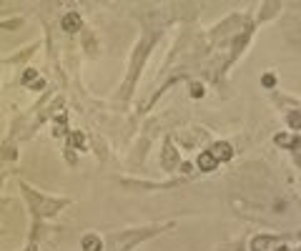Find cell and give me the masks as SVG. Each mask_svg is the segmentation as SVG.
Segmentation results:
<instances>
[{
	"label": "cell",
	"instance_id": "obj_1",
	"mask_svg": "<svg viewBox=\"0 0 301 251\" xmlns=\"http://www.w3.org/2000/svg\"><path fill=\"white\" fill-rule=\"evenodd\" d=\"M161 166H163V171H176L178 166H181V156H178V149L171 141H166L163 146V156H161Z\"/></svg>",
	"mask_w": 301,
	"mask_h": 251
},
{
	"label": "cell",
	"instance_id": "obj_2",
	"mask_svg": "<svg viewBox=\"0 0 301 251\" xmlns=\"http://www.w3.org/2000/svg\"><path fill=\"white\" fill-rule=\"evenodd\" d=\"M211 156L216 158L219 163H228L233 158V146L228 141H216V143H211Z\"/></svg>",
	"mask_w": 301,
	"mask_h": 251
},
{
	"label": "cell",
	"instance_id": "obj_3",
	"mask_svg": "<svg viewBox=\"0 0 301 251\" xmlns=\"http://www.w3.org/2000/svg\"><path fill=\"white\" fill-rule=\"evenodd\" d=\"M60 28L66 30V33H78L83 28V18L75 10H71V13H66V15L60 18Z\"/></svg>",
	"mask_w": 301,
	"mask_h": 251
},
{
	"label": "cell",
	"instance_id": "obj_4",
	"mask_svg": "<svg viewBox=\"0 0 301 251\" xmlns=\"http://www.w3.org/2000/svg\"><path fill=\"white\" fill-rule=\"evenodd\" d=\"M196 166H199V171H203V174H211V171H216L219 169V161L211 156V151L206 149V151H201L199 153V158H196Z\"/></svg>",
	"mask_w": 301,
	"mask_h": 251
},
{
	"label": "cell",
	"instance_id": "obj_5",
	"mask_svg": "<svg viewBox=\"0 0 301 251\" xmlns=\"http://www.w3.org/2000/svg\"><path fill=\"white\" fill-rule=\"evenodd\" d=\"M80 249L83 251H103V241L98 234H85L80 239Z\"/></svg>",
	"mask_w": 301,
	"mask_h": 251
},
{
	"label": "cell",
	"instance_id": "obj_6",
	"mask_svg": "<svg viewBox=\"0 0 301 251\" xmlns=\"http://www.w3.org/2000/svg\"><path fill=\"white\" fill-rule=\"evenodd\" d=\"M68 149H78V151H83L85 149V136H83V131H71L68 133Z\"/></svg>",
	"mask_w": 301,
	"mask_h": 251
},
{
	"label": "cell",
	"instance_id": "obj_7",
	"mask_svg": "<svg viewBox=\"0 0 301 251\" xmlns=\"http://www.w3.org/2000/svg\"><path fill=\"white\" fill-rule=\"evenodd\" d=\"M286 123L291 131H301V111H289L286 113Z\"/></svg>",
	"mask_w": 301,
	"mask_h": 251
},
{
	"label": "cell",
	"instance_id": "obj_8",
	"mask_svg": "<svg viewBox=\"0 0 301 251\" xmlns=\"http://www.w3.org/2000/svg\"><path fill=\"white\" fill-rule=\"evenodd\" d=\"M274 143H276V146H281V149H289V151H291L294 136H291V133H276V136H274Z\"/></svg>",
	"mask_w": 301,
	"mask_h": 251
},
{
	"label": "cell",
	"instance_id": "obj_9",
	"mask_svg": "<svg viewBox=\"0 0 301 251\" xmlns=\"http://www.w3.org/2000/svg\"><path fill=\"white\" fill-rule=\"evenodd\" d=\"M35 80H38V71L35 68H28V71H23V75H20V83H23V86H33Z\"/></svg>",
	"mask_w": 301,
	"mask_h": 251
},
{
	"label": "cell",
	"instance_id": "obj_10",
	"mask_svg": "<svg viewBox=\"0 0 301 251\" xmlns=\"http://www.w3.org/2000/svg\"><path fill=\"white\" fill-rule=\"evenodd\" d=\"M188 93H191V98H203V96H206V88H203V83H191Z\"/></svg>",
	"mask_w": 301,
	"mask_h": 251
},
{
	"label": "cell",
	"instance_id": "obj_11",
	"mask_svg": "<svg viewBox=\"0 0 301 251\" xmlns=\"http://www.w3.org/2000/svg\"><path fill=\"white\" fill-rule=\"evenodd\" d=\"M261 86H264L266 91H271V88L276 86V75H274V73H264V75H261Z\"/></svg>",
	"mask_w": 301,
	"mask_h": 251
},
{
	"label": "cell",
	"instance_id": "obj_12",
	"mask_svg": "<svg viewBox=\"0 0 301 251\" xmlns=\"http://www.w3.org/2000/svg\"><path fill=\"white\" fill-rule=\"evenodd\" d=\"M30 88H33V91H43V88H46V80H43V78H38V80L33 83Z\"/></svg>",
	"mask_w": 301,
	"mask_h": 251
},
{
	"label": "cell",
	"instance_id": "obj_13",
	"mask_svg": "<svg viewBox=\"0 0 301 251\" xmlns=\"http://www.w3.org/2000/svg\"><path fill=\"white\" fill-rule=\"evenodd\" d=\"M66 161H68V163H75V153H73V149H66Z\"/></svg>",
	"mask_w": 301,
	"mask_h": 251
},
{
	"label": "cell",
	"instance_id": "obj_14",
	"mask_svg": "<svg viewBox=\"0 0 301 251\" xmlns=\"http://www.w3.org/2000/svg\"><path fill=\"white\" fill-rule=\"evenodd\" d=\"M181 171L183 174H191L193 171V163H181Z\"/></svg>",
	"mask_w": 301,
	"mask_h": 251
},
{
	"label": "cell",
	"instance_id": "obj_15",
	"mask_svg": "<svg viewBox=\"0 0 301 251\" xmlns=\"http://www.w3.org/2000/svg\"><path fill=\"white\" fill-rule=\"evenodd\" d=\"M25 251H35V246H28V249H25Z\"/></svg>",
	"mask_w": 301,
	"mask_h": 251
}]
</instances>
